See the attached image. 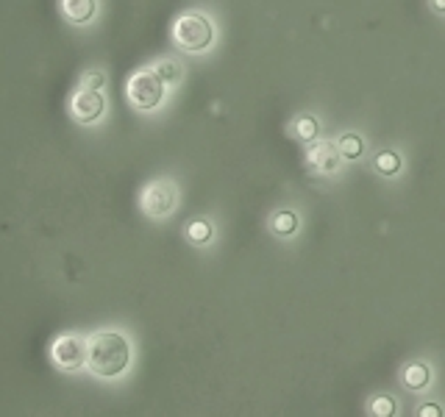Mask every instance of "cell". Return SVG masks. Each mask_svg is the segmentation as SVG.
<instances>
[{
	"label": "cell",
	"instance_id": "1",
	"mask_svg": "<svg viewBox=\"0 0 445 417\" xmlns=\"http://www.w3.org/2000/svg\"><path fill=\"white\" fill-rule=\"evenodd\" d=\"M131 362V345L117 331H101L86 345V365L101 378H117Z\"/></svg>",
	"mask_w": 445,
	"mask_h": 417
},
{
	"label": "cell",
	"instance_id": "2",
	"mask_svg": "<svg viewBox=\"0 0 445 417\" xmlns=\"http://www.w3.org/2000/svg\"><path fill=\"white\" fill-rule=\"evenodd\" d=\"M173 39L181 51L189 53H201L211 48L214 42V26L206 14H198V11H189V14H181L173 26Z\"/></svg>",
	"mask_w": 445,
	"mask_h": 417
},
{
	"label": "cell",
	"instance_id": "3",
	"mask_svg": "<svg viewBox=\"0 0 445 417\" xmlns=\"http://www.w3.org/2000/svg\"><path fill=\"white\" fill-rule=\"evenodd\" d=\"M164 81L159 76L156 70H142L131 76L129 81V101H131L139 111H151L156 109L161 101H164Z\"/></svg>",
	"mask_w": 445,
	"mask_h": 417
},
{
	"label": "cell",
	"instance_id": "4",
	"mask_svg": "<svg viewBox=\"0 0 445 417\" xmlns=\"http://www.w3.org/2000/svg\"><path fill=\"white\" fill-rule=\"evenodd\" d=\"M176 206V184L173 181H154L142 195V208L151 217H164Z\"/></svg>",
	"mask_w": 445,
	"mask_h": 417
},
{
	"label": "cell",
	"instance_id": "5",
	"mask_svg": "<svg viewBox=\"0 0 445 417\" xmlns=\"http://www.w3.org/2000/svg\"><path fill=\"white\" fill-rule=\"evenodd\" d=\"M53 362L64 370H79L86 362V345L73 334L59 337L53 342Z\"/></svg>",
	"mask_w": 445,
	"mask_h": 417
},
{
	"label": "cell",
	"instance_id": "6",
	"mask_svg": "<svg viewBox=\"0 0 445 417\" xmlns=\"http://www.w3.org/2000/svg\"><path fill=\"white\" fill-rule=\"evenodd\" d=\"M309 164L323 176H337L340 173V148L334 142H317L309 148Z\"/></svg>",
	"mask_w": 445,
	"mask_h": 417
},
{
	"label": "cell",
	"instance_id": "7",
	"mask_svg": "<svg viewBox=\"0 0 445 417\" xmlns=\"http://www.w3.org/2000/svg\"><path fill=\"white\" fill-rule=\"evenodd\" d=\"M104 106L106 101L101 98L98 89H81L73 98V114L81 123H92V120H98L104 114Z\"/></svg>",
	"mask_w": 445,
	"mask_h": 417
},
{
	"label": "cell",
	"instance_id": "8",
	"mask_svg": "<svg viewBox=\"0 0 445 417\" xmlns=\"http://www.w3.org/2000/svg\"><path fill=\"white\" fill-rule=\"evenodd\" d=\"M98 11V3L95 0H61V14L70 20V23H89Z\"/></svg>",
	"mask_w": 445,
	"mask_h": 417
},
{
	"label": "cell",
	"instance_id": "9",
	"mask_svg": "<svg viewBox=\"0 0 445 417\" xmlns=\"http://www.w3.org/2000/svg\"><path fill=\"white\" fill-rule=\"evenodd\" d=\"M401 384L409 387V390H426L431 384V367L415 362V365H406L401 373Z\"/></svg>",
	"mask_w": 445,
	"mask_h": 417
},
{
	"label": "cell",
	"instance_id": "10",
	"mask_svg": "<svg viewBox=\"0 0 445 417\" xmlns=\"http://www.w3.org/2000/svg\"><path fill=\"white\" fill-rule=\"evenodd\" d=\"M401 156L395 154V151H381L379 156H376V161H373V167H376V173L379 176H384V179H393V176H398V170H401Z\"/></svg>",
	"mask_w": 445,
	"mask_h": 417
},
{
	"label": "cell",
	"instance_id": "11",
	"mask_svg": "<svg viewBox=\"0 0 445 417\" xmlns=\"http://www.w3.org/2000/svg\"><path fill=\"white\" fill-rule=\"evenodd\" d=\"M337 148H340L342 159H351V161H354V159H359L365 154V139H362L359 134H342Z\"/></svg>",
	"mask_w": 445,
	"mask_h": 417
},
{
	"label": "cell",
	"instance_id": "12",
	"mask_svg": "<svg viewBox=\"0 0 445 417\" xmlns=\"http://www.w3.org/2000/svg\"><path fill=\"white\" fill-rule=\"evenodd\" d=\"M273 231L279 236H289L295 234V228H298V214L295 211H289V208H284V211H279L276 217H273Z\"/></svg>",
	"mask_w": 445,
	"mask_h": 417
},
{
	"label": "cell",
	"instance_id": "13",
	"mask_svg": "<svg viewBox=\"0 0 445 417\" xmlns=\"http://www.w3.org/2000/svg\"><path fill=\"white\" fill-rule=\"evenodd\" d=\"M186 239H189L192 245H209L211 226L206 223V220H192V223L186 226Z\"/></svg>",
	"mask_w": 445,
	"mask_h": 417
},
{
	"label": "cell",
	"instance_id": "14",
	"mask_svg": "<svg viewBox=\"0 0 445 417\" xmlns=\"http://www.w3.org/2000/svg\"><path fill=\"white\" fill-rule=\"evenodd\" d=\"M317 134H320V123L314 117H298L295 120V136L301 142H312V139H317Z\"/></svg>",
	"mask_w": 445,
	"mask_h": 417
},
{
	"label": "cell",
	"instance_id": "15",
	"mask_svg": "<svg viewBox=\"0 0 445 417\" xmlns=\"http://www.w3.org/2000/svg\"><path fill=\"white\" fill-rule=\"evenodd\" d=\"M156 73L161 76L164 84H179L181 76H184L181 64H179V61H173V59H161V61L156 64Z\"/></svg>",
	"mask_w": 445,
	"mask_h": 417
},
{
	"label": "cell",
	"instance_id": "16",
	"mask_svg": "<svg viewBox=\"0 0 445 417\" xmlns=\"http://www.w3.org/2000/svg\"><path fill=\"white\" fill-rule=\"evenodd\" d=\"M370 415H379V417H390L395 415V401L390 395H376L373 401H370Z\"/></svg>",
	"mask_w": 445,
	"mask_h": 417
},
{
	"label": "cell",
	"instance_id": "17",
	"mask_svg": "<svg viewBox=\"0 0 445 417\" xmlns=\"http://www.w3.org/2000/svg\"><path fill=\"white\" fill-rule=\"evenodd\" d=\"M84 89H104V84H106V76L104 73H98V70H92V73H84Z\"/></svg>",
	"mask_w": 445,
	"mask_h": 417
},
{
	"label": "cell",
	"instance_id": "18",
	"mask_svg": "<svg viewBox=\"0 0 445 417\" xmlns=\"http://www.w3.org/2000/svg\"><path fill=\"white\" fill-rule=\"evenodd\" d=\"M420 417H440L443 415V406H437V403H423L418 409Z\"/></svg>",
	"mask_w": 445,
	"mask_h": 417
},
{
	"label": "cell",
	"instance_id": "19",
	"mask_svg": "<svg viewBox=\"0 0 445 417\" xmlns=\"http://www.w3.org/2000/svg\"><path fill=\"white\" fill-rule=\"evenodd\" d=\"M431 9L440 11V14H445V0H431Z\"/></svg>",
	"mask_w": 445,
	"mask_h": 417
}]
</instances>
